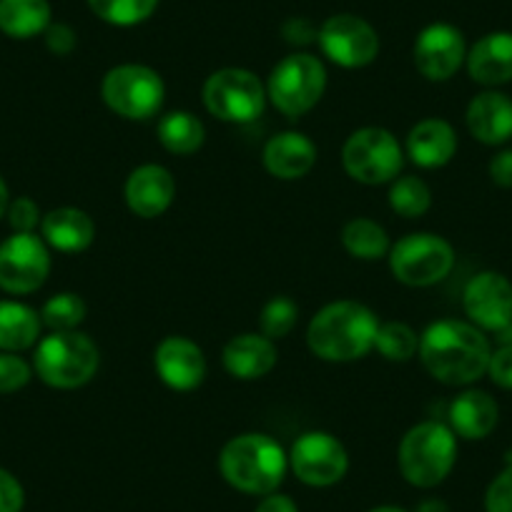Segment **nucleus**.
Here are the masks:
<instances>
[{"instance_id":"1","label":"nucleus","mask_w":512,"mask_h":512,"mask_svg":"<svg viewBox=\"0 0 512 512\" xmlns=\"http://www.w3.org/2000/svg\"><path fill=\"white\" fill-rule=\"evenodd\" d=\"M422 367L447 387H470L487 374L492 344L482 329L465 319H437L420 334Z\"/></svg>"},{"instance_id":"2","label":"nucleus","mask_w":512,"mask_h":512,"mask_svg":"<svg viewBox=\"0 0 512 512\" xmlns=\"http://www.w3.org/2000/svg\"><path fill=\"white\" fill-rule=\"evenodd\" d=\"M379 317L362 302L337 299L329 302L309 319L307 347L322 362L347 364L374 352L379 332Z\"/></svg>"},{"instance_id":"3","label":"nucleus","mask_w":512,"mask_h":512,"mask_svg":"<svg viewBox=\"0 0 512 512\" xmlns=\"http://www.w3.org/2000/svg\"><path fill=\"white\" fill-rule=\"evenodd\" d=\"M289 470V452L267 432H241L219 452V472L244 495H272Z\"/></svg>"},{"instance_id":"4","label":"nucleus","mask_w":512,"mask_h":512,"mask_svg":"<svg viewBox=\"0 0 512 512\" xmlns=\"http://www.w3.org/2000/svg\"><path fill=\"white\" fill-rule=\"evenodd\" d=\"M33 352V372L53 390H78L86 387L101 367V352L96 342L81 329L76 332H48Z\"/></svg>"},{"instance_id":"5","label":"nucleus","mask_w":512,"mask_h":512,"mask_svg":"<svg viewBox=\"0 0 512 512\" xmlns=\"http://www.w3.org/2000/svg\"><path fill=\"white\" fill-rule=\"evenodd\" d=\"M457 462V435L447 422L425 420L412 425L397 447V465L410 485L430 490L447 480Z\"/></svg>"},{"instance_id":"6","label":"nucleus","mask_w":512,"mask_h":512,"mask_svg":"<svg viewBox=\"0 0 512 512\" xmlns=\"http://www.w3.org/2000/svg\"><path fill=\"white\" fill-rule=\"evenodd\" d=\"M101 98L123 121H151L166 101V83L156 68L144 63H121L103 73Z\"/></svg>"},{"instance_id":"7","label":"nucleus","mask_w":512,"mask_h":512,"mask_svg":"<svg viewBox=\"0 0 512 512\" xmlns=\"http://www.w3.org/2000/svg\"><path fill=\"white\" fill-rule=\"evenodd\" d=\"M405 161V146L384 126L357 128L342 146L344 174L364 186L392 184L405 169Z\"/></svg>"},{"instance_id":"8","label":"nucleus","mask_w":512,"mask_h":512,"mask_svg":"<svg viewBox=\"0 0 512 512\" xmlns=\"http://www.w3.org/2000/svg\"><path fill=\"white\" fill-rule=\"evenodd\" d=\"M324 91L327 66L322 58L307 51L284 56L267 78V101L287 118H299L317 108Z\"/></svg>"},{"instance_id":"9","label":"nucleus","mask_w":512,"mask_h":512,"mask_svg":"<svg viewBox=\"0 0 512 512\" xmlns=\"http://www.w3.org/2000/svg\"><path fill=\"white\" fill-rule=\"evenodd\" d=\"M392 277L412 289H427L445 282L455 269V249L432 231H412L397 239L387 254Z\"/></svg>"},{"instance_id":"10","label":"nucleus","mask_w":512,"mask_h":512,"mask_svg":"<svg viewBox=\"0 0 512 512\" xmlns=\"http://www.w3.org/2000/svg\"><path fill=\"white\" fill-rule=\"evenodd\" d=\"M204 108L224 123H251L267 108V83L249 68H219L201 88Z\"/></svg>"},{"instance_id":"11","label":"nucleus","mask_w":512,"mask_h":512,"mask_svg":"<svg viewBox=\"0 0 512 512\" xmlns=\"http://www.w3.org/2000/svg\"><path fill=\"white\" fill-rule=\"evenodd\" d=\"M51 249L41 234H16L0 241V289L11 297L38 292L51 274Z\"/></svg>"},{"instance_id":"12","label":"nucleus","mask_w":512,"mask_h":512,"mask_svg":"<svg viewBox=\"0 0 512 512\" xmlns=\"http://www.w3.org/2000/svg\"><path fill=\"white\" fill-rule=\"evenodd\" d=\"M289 470L309 487H332L349 470V452L337 435L309 430L294 440L289 450Z\"/></svg>"},{"instance_id":"13","label":"nucleus","mask_w":512,"mask_h":512,"mask_svg":"<svg viewBox=\"0 0 512 512\" xmlns=\"http://www.w3.org/2000/svg\"><path fill=\"white\" fill-rule=\"evenodd\" d=\"M317 46L327 56V61L347 71L367 68L379 56V36L372 23L352 13L329 16L319 26Z\"/></svg>"},{"instance_id":"14","label":"nucleus","mask_w":512,"mask_h":512,"mask_svg":"<svg viewBox=\"0 0 512 512\" xmlns=\"http://www.w3.org/2000/svg\"><path fill=\"white\" fill-rule=\"evenodd\" d=\"M412 61L425 81H450L467 61L465 36L452 23H430L415 38Z\"/></svg>"},{"instance_id":"15","label":"nucleus","mask_w":512,"mask_h":512,"mask_svg":"<svg viewBox=\"0 0 512 512\" xmlns=\"http://www.w3.org/2000/svg\"><path fill=\"white\" fill-rule=\"evenodd\" d=\"M467 322L482 332H502L512 322V282L500 272H480L462 292Z\"/></svg>"},{"instance_id":"16","label":"nucleus","mask_w":512,"mask_h":512,"mask_svg":"<svg viewBox=\"0 0 512 512\" xmlns=\"http://www.w3.org/2000/svg\"><path fill=\"white\" fill-rule=\"evenodd\" d=\"M156 377L174 392H194L204 384L209 364L206 354L194 339L184 334H169L154 349Z\"/></svg>"},{"instance_id":"17","label":"nucleus","mask_w":512,"mask_h":512,"mask_svg":"<svg viewBox=\"0 0 512 512\" xmlns=\"http://www.w3.org/2000/svg\"><path fill=\"white\" fill-rule=\"evenodd\" d=\"M123 201L139 219H159L174 206L176 179L164 164H141L126 176Z\"/></svg>"},{"instance_id":"18","label":"nucleus","mask_w":512,"mask_h":512,"mask_svg":"<svg viewBox=\"0 0 512 512\" xmlns=\"http://www.w3.org/2000/svg\"><path fill=\"white\" fill-rule=\"evenodd\" d=\"M319 149L302 131H279L264 144L262 164L279 181H299L317 166Z\"/></svg>"},{"instance_id":"19","label":"nucleus","mask_w":512,"mask_h":512,"mask_svg":"<svg viewBox=\"0 0 512 512\" xmlns=\"http://www.w3.org/2000/svg\"><path fill=\"white\" fill-rule=\"evenodd\" d=\"M457 146L460 141H457V131L452 128V123L445 118L430 116L410 128L405 139V156L420 169L435 171L455 159Z\"/></svg>"},{"instance_id":"20","label":"nucleus","mask_w":512,"mask_h":512,"mask_svg":"<svg viewBox=\"0 0 512 512\" xmlns=\"http://www.w3.org/2000/svg\"><path fill=\"white\" fill-rule=\"evenodd\" d=\"M279 352L277 342L264 337L262 332H244L231 337L221 349V364L226 374L239 382L262 379L277 367Z\"/></svg>"},{"instance_id":"21","label":"nucleus","mask_w":512,"mask_h":512,"mask_svg":"<svg viewBox=\"0 0 512 512\" xmlns=\"http://www.w3.org/2000/svg\"><path fill=\"white\" fill-rule=\"evenodd\" d=\"M467 131L485 146H502L512 139V98L487 88L477 93L465 111Z\"/></svg>"},{"instance_id":"22","label":"nucleus","mask_w":512,"mask_h":512,"mask_svg":"<svg viewBox=\"0 0 512 512\" xmlns=\"http://www.w3.org/2000/svg\"><path fill=\"white\" fill-rule=\"evenodd\" d=\"M497 422H500V407L495 397L475 387L460 392L447 410V425L462 440H485L495 432Z\"/></svg>"},{"instance_id":"23","label":"nucleus","mask_w":512,"mask_h":512,"mask_svg":"<svg viewBox=\"0 0 512 512\" xmlns=\"http://www.w3.org/2000/svg\"><path fill=\"white\" fill-rule=\"evenodd\" d=\"M467 73L485 88L505 86L512 81V33L495 31L467 48Z\"/></svg>"},{"instance_id":"24","label":"nucleus","mask_w":512,"mask_h":512,"mask_svg":"<svg viewBox=\"0 0 512 512\" xmlns=\"http://www.w3.org/2000/svg\"><path fill=\"white\" fill-rule=\"evenodd\" d=\"M41 236L51 251L81 254L96 241V224L78 206H58L43 214Z\"/></svg>"},{"instance_id":"25","label":"nucleus","mask_w":512,"mask_h":512,"mask_svg":"<svg viewBox=\"0 0 512 512\" xmlns=\"http://www.w3.org/2000/svg\"><path fill=\"white\" fill-rule=\"evenodd\" d=\"M43 337L41 314L18 299H0V352H26Z\"/></svg>"},{"instance_id":"26","label":"nucleus","mask_w":512,"mask_h":512,"mask_svg":"<svg viewBox=\"0 0 512 512\" xmlns=\"http://www.w3.org/2000/svg\"><path fill=\"white\" fill-rule=\"evenodd\" d=\"M156 139L164 146V151L174 156H194L201 151L206 141V126L196 113L176 108L164 113L156 123Z\"/></svg>"},{"instance_id":"27","label":"nucleus","mask_w":512,"mask_h":512,"mask_svg":"<svg viewBox=\"0 0 512 512\" xmlns=\"http://www.w3.org/2000/svg\"><path fill=\"white\" fill-rule=\"evenodd\" d=\"M53 23L48 0H0V31L16 41H28L46 33Z\"/></svg>"},{"instance_id":"28","label":"nucleus","mask_w":512,"mask_h":512,"mask_svg":"<svg viewBox=\"0 0 512 512\" xmlns=\"http://www.w3.org/2000/svg\"><path fill=\"white\" fill-rule=\"evenodd\" d=\"M342 246L352 259L359 262H379L387 259L392 241L387 229L369 216H354L342 226Z\"/></svg>"},{"instance_id":"29","label":"nucleus","mask_w":512,"mask_h":512,"mask_svg":"<svg viewBox=\"0 0 512 512\" xmlns=\"http://www.w3.org/2000/svg\"><path fill=\"white\" fill-rule=\"evenodd\" d=\"M387 204L402 219H422L432 209V189L422 176L400 174L390 184Z\"/></svg>"},{"instance_id":"30","label":"nucleus","mask_w":512,"mask_h":512,"mask_svg":"<svg viewBox=\"0 0 512 512\" xmlns=\"http://www.w3.org/2000/svg\"><path fill=\"white\" fill-rule=\"evenodd\" d=\"M38 314H41L43 329L48 332H76L86 322L88 307L81 294L58 292L43 302Z\"/></svg>"},{"instance_id":"31","label":"nucleus","mask_w":512,"mask_h":512,"mask_svg":"<svg viewBox=\"0 0 512 512\" xmlns=\"http://www.w3.org/2000/svg\"><path fill=\"white\" fill-rule=\"evenodd\" d=\"M161 0H88L93 16L116 28H131L149 21Z\"/></svg>"},{"instance_id":"32","label":"nucleus","mask_w":512,"mask_h":512,"mask_svg":"<svg viewBox=\"0 0 512 512\" xmlns=\"http://www.w3.org/2000/svg\"><path fill=\"white\" fill-rule=\"evenodd\" d=\"M374 352L387 362H410L420 352V334L405 322H382L374 339Z\"/></svg>"},{"instance_id":"33","label":"nucleus","mask_w":512,"mask_h":512,"mask_svg":"<svg viewBox=\"0 0 512 512\" xmlns=\"http://www.w3.org/2000/svg\"><path fill=\"white\" fill-rule=\"evenodd\" d=\"M297 322L299 304L292 297L279 294V297H272L262 307V314H259V332L272 339V342H279V339L289 337L294 332Z\"/></svg>"},{"instance_id":"34","label":"nucleus","mask_w":512,"mask_h":512,"mask_svg":"<svg viewBox=\"0 0 512 512\" xmlns=\"http://www.w3.org/2000/svg\"><path fill=\"white\" fill-rule=\"evenodd\" d=\"M33 362L18 352H0V395H16L33 379Z\"/></svg>"},{"instance_id":"35","label":"nucleus","mask_w":512,"mask_h":512,"mask_svg":"<svg viewBox=\"0 0 512 512\" xmlns=\"http://www.w3.org/2000/svg\"><path fill=\"white\" fill-rule=\"evenodd\" d=\"M6 219L16 234H36V229H41L43 214L41 206L31 196H18V199H11Z\"/></svg>"},{"instance_id":"36","label":"nucleus","mask_w":512,"mask_h":512,"mask_svg":"<svg viewBox=\"0 0 512 512\" xmlns=\"http://www.w3.org/2000/svg\"><path fill=\"white\" fill-rule=\"evenodd\" d=\"M487 512H512V462L490 482L485 492Z\"/></svg>"},{"instance_id":"37","label":"nucleus","mask_w":512,"mask_h":512,"mask_svg":"<svg viewBox=\"0 0 512 512\" xmlns=\"http://www.w3.org/2000/svg\"><path fill=\"white\" fill-rule=\"evenodd\" d=\"M487 377L497 387L512 392V344H500L497 349H492L490 364H487Z\"/></svg>"},{"instance_id":"38","label":"nucleus","mask_w":512,"mask_h":512,"mask_svg":"<svg viewBox=\"0 0 512 512\" xmlns=\"http://www.w3.org/2000/svg\"><path fill=\"white\" fill-rule=\"evenodd\" d=\"M46 38V48L53 53V56H71L78 46V33L73 31L68 23H51L43 33Z\"/></svg>"},{"instance_id":"39","label":"nucleus","mask_w":512,"mask_h":512,"mask_svg":"<svg viewBox=\"0 0 512 512\" xmlns=\"http://www.w3.org/2000/svg\"><path fill=\"white\" fill-rule=\"evenodd\" d=\"M26 505V492L13 472L0 467V512H21Z\"/></svg>"},{"instance_id":"40","label":"nucleus","mask_w":512,"mask_h":512,"mask_svg":"<svg viewBox=\"0 0 512 512\" xmlns=\"http://www.w3.org/2000/svg\"><path fill=\"white\" fill-rule=\"evenodd\" d=\"M317 33L319 28L314 26L312 21H307V18H289L282 28L284 41H287L289 46H297V48L309 46V43H317Z\"/></svg>"},{"instance_id":"41","label":"nucleus","mask_w":512,"mask_h":512,"mask_svg":"<svg viewBox=\"0 0 512 512\" xmlns=\"http://www.w3.org/2000/svg\"><path fill=\"white\" fill-rule=\"evenodd\" d=\"M487 174H490L492 184L500 189H512V149L497 151L487 164Z\"/></svg>"},{"instance_id":"42","label":"nucleus","mask_w":512,"mask_h":512,"mask_svg":"<svg viewBox=\"0 0 512 512\" xmlns=\"http://www.w3.org/2000/svg\"><path fill=\"white\" fill-rule=\"evenodd\" d=\"M254 512H299L297 502L289 495H279V492H272V495H264L262 502L256 505Z\"/></svg>"},{"instance_id":"43","label":"nucleus","mask_w":512,"mask_h":512,"mask_svg":"<svg viewBox=\"0 0 512 512\" xmlns=\"http://www.w3.org/2000/svg\"><path fill=\"white\" fill-rule=\"evenodd\" d=\"M415 512H450V507H447L445 500L430 497V500H422L420 505H417Z\"/></svg>"},{"instance_id":"44","label":"nucleus","mask_w":512,"mask_h":512,"mask_svg":"<svg viewBox=\"0 0 512 512\" xmlns=\"http://www.w3.org/2000/svg\"><path fill=\"white\" fill-rule=\"evenodd\" d=\"M8 206H11V191H8L6 179H3V176H0V219H3V216H6Z\"/></svg>"},{"instance_id":"45","label":"nucleus","mask_w":512,"mask_h":512,"mask_svg":"<svg viewBox=\"0 0 512 512\" xmlns=\"http://www.w3.org/2000/svg\"><path fill=\"white\" fill-rule=\"evenodd\" d=\"M369 512H407V510H402V507H395V505H379V507H372Z\"/></svg>"}]
</instances>
